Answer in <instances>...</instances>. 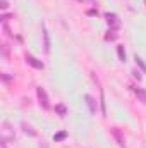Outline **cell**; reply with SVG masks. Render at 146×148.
I'll return each instance as SVG.
<instances>
[{
  "instance_id": "cell-1",
  "label": "cell",
  "mask_w": 146,
  "mask_h": 148,
  "mask_svg": "<svg viewBox=\"0 0 146 148\" xmlns=\"http://www.w3.org/2000/svg\"><path fill=\"white\" fill-rule=\"evenodd\" d=\"M0 138H2V141H5V143H9V141H14L16 134H14V129L10 127V124H9V122H2Z\"/></svg>"
},
{
  "instance_id": "cell-2",
  "label": "cell",
  "mask_w": 146,
  "mask_h": 148,
  "mask_svg": "<svg viewBox=\"0 0 146 148\" xmlns=\"http://www.w3.org/2000/svg\"><path fill=\"white\" fill-rule=\"evenodd\" d=\"M36 95H38V100H40V105H41V109H45V110H48L50 109V98H48V95H46V91H45V88H36Z\"/></svg>"
},
{
  "instance_id": "cell-3",
  "label": "cell",
  "mask_w": 146,
  "mask_h": 148,
  "mask_svg": "<svg viewBox=\"0 0 146 148\" xmlns=\"http://www.w3.org/2000/svg\"><path fill=\"white\" fill-rule=\"evenodd\" d=\"M105 21H107V24L110 26V29L120 28V19H119V16L113 14V12H107V14H105Z\"/></svg>"
},
{
  "instance_id": "cell-4",
  "label": "cell",
  "mask_w": 146,
  "mask_h": 148,
  "mask_svg": "<svg viewBox=\"0 0 146 148\" xmlns=\"http://www.w3.org/2000/svg\"><path fill=\"white\" fill-rule=\"evenodd\" d=\"M26 62H28L31 67H35V69H43V67H45V64H43L41 60H38L36 57H33L31 53H28V55H26Z\"/></svg>"
},
{
  "instance_id": "cell-5",
  "label": "cell",
  "mask_w": 146,
  "mask_h": 148,
  "mask_svg": "<svg viewBox=\"0 0 146 148\" xmlns=\"http://www.w3.org/2000/svg\"><path fill=\"white\" fill-rule=\"evenodd\" d=\"M131 90H132V93L138 97V100H139V102L146 103V91H145V90H141V88H138V86H131Z\"/></svg>"
},
{
  "instance_id": "cell-6",
  "label": "cell",
  "mask_w": 146,
  "mask_h": 148,
  "mask_svg": "<svg viewBox=\"0 0 146 148\" xmlns=\"http://www.w3.org/2000/svg\"><path fill=\"white\" fill-rule=\"evenodd\" d=\"M41 33H43V50L48 53V52H50V40H48V31H46L45 26L41 28Z\"/></svg>"
},
{
  "instance_id": "cell-7",
  "label": "cell",
  "mask_w": 146,
  "mask_h": 148,
  "mask_svg": "<svg viewBox=\"0 0 146 148\" xmlns=\"http://www.w3.org/2000/svg\"><path fill=\"white\" fill-rule=\"evenodd\" d=\"M21 127H23V131H24L26 134H29V136H36V134H38L36 131L33 129V126H29V124H28V122H24V121L21 122Z\"/></svg>"
},
{
  "instance_id": "cell-8",
  "label": "cell",
  "mask_w": 146,
  "mask_h": 148,
  "mask_svg": "<svg viewBox=\"0 0 146 148\" xmlns=\"http://www.w3.org/2000/svg\"><path fill=\"white\" fill-rule=\"evenodd\" d=\"M84 98H86V102H88V107H89V112H91V114H95V112H96V102H95V98H93L91 95H86Z\"/></svg>"
},
{
  "instance_id": "cell-9",
  "label": "cell",
  "mask_w": 146,
  "mask_h": 148,
  "mask_svg": "<svg viewBox=\"0 0 146 148\" xmlns=\"http://www.w3.org/2000/svg\"><path fill=\"white\" fill-rule=\"evenodd\" d=\"M55 112H57L59 115H62V117H64V115L67 114V107H65L64 103H57V105H55Z\"/></svg>"
},
{
  "instance_id": "cell-10",
  "label": "cell",
  "mask_w": 146,
  "mask_h": 148,
  "mask_svg": "<svg viewBox=\"0 0 146 148\" xmlns=\"http://www.w3.org/2000/svg\"><path fill=\"white\" fill-rule=\"evenodd\" d=\"M117 53H119L120 62H126V50H124V45H119V47H117Z\"/></svg>"
},
{
  "instance_id": "cell-11",
  "label": "cell",
  "mask_w": 146,
  "mask_h": 148,
  "mask_svg": "<svg viewBox=\"0 0 146 148\" xmlns=\"http://www.w3.org/2000/svg\"><path fill=\"white\" fill-rule=\"evenodd\" d=\"M65 138H67V131H60V133L53 134V141H62V140H65Z\"/></svg>"
},
{
  "instance_id": "cell-12",
  "label": "cell",
  "mask_w": 146,
  "mask_h": 148,
  "mask_svg": "<svg viewBox=\"0 0 146 148\" xmlns=\"http://www.w3.org/2000/svg\"><path fill=\"white\" fill-rule=\"evenodd\" d=\"M112 133H113V136L117 138V141H119V145H120V147H124V138L120 136V133H119V129H117V127H113V129H112Z\"/></svg>"
},
{
  "instance_id": "cell-13",
  "label": "cell",
  "mask_w": 146,
  "mask_h": 148,
  "mask_svg": "<svg viewBox=\"0 0 146 148\" xmlns=\"http://www.w3.org/2000/svg\"><path fill=\"white\" fill-rule=\"evenodd\" d=\"M134 60H136V64H138V66H139V67H141V69L146 73V64H145V60H143L141 57H138V55L134 57Z\"/></svg>"
},
{
  "instance_id": "cell-14",
  "label": "cell",
  "mask_w": 146,
  "mask_h": 148,
  "mask_svg": "<svg viewBox=\"0 0 146 148\" xmlns=\"http://www.w3.org/2000/svg\"><path fill=\"white\" fill-rule=\"evenodd\" d=\"M115 38H117V35H115L113 31H108V33L105 35V40H115Z\"/></svg>"
},
{
  "instance_id": "cell-15",
  "label": "cell",
  "mask_w": 146,
  "mask_h": 148,
  "mask_svg": "<svg viewBox=\"0 0 146 148\" xmlns=\"http://www.w3.org/2000/svg\"><path fill=\"white\" fill-rule=\"evenodd\" d=\"M132 76H134V77H136L138 81H141V77H143V76H141V73H139V71H136V69L132 71Z\"/></svg>"
},
{
  "instance_id": "cell-16",
  "label": "cell",
  "mask_w": 146,
  "mask_h": 148,
  "mask_svg": "<svg viewBox=\"0 0 146 148\" xmlns=\"http://www.w3.org/2000/svg\"><path fill=\"white\" fill-rule=\"evenodd\" d=\"M86 14H88V16H98V10H96V9H89Z\"/></svg>"
},
{
  "instance_id": "cell-17",
  "label": "cell",
  "mask_w": 146,
  "mask_h": 148,
  "mask_svg": "<svg viewBox=\"0 0 146 148\" xmlns=\"http://www.w3.org/2000/svg\"><path fill=\"white\" fill-rule=\"evenodd\" d=\"M7 7H9L7 0H0V9H7Z\"/></svg>"
},
{
  "instance_id": "cell-18",
  "label": "cell",
  "mask_w": 146,
  "mask_h": 148,
  "mask_svg": "<svg viewBox=\"0 0 146 148\" xmlns=\"http://www.w3.org/2000/svg\"><path fill=\"white\" fill-rule=\"evenodd\" d=\"M2 148H7L5 147V141H2Z\"/></svg>"
},
{
  "instance_id": "cell-19",
  "label": "cell",
  "mask_w": 146,
  "mask_h": 148,
  "mask_svg": "<svg viewBox=\"0 0 146 148\" xmlns=\"http://www.w3.org/2000/svg\"><path fill=\"white\" fill-rule=\"evenodd\" d=\"M79 2H84V0H79Z\"/></svg>"
},
{
  "instance_id": "cell-20",
  "label": "cell",
  "mask_w": 146,
  "mask_h": 148,
  "mask_svg": "<svg viewBox=\"0 0 146 148\" xmlns=\"http://www.w3.org/2000/svg\"><path fill=\"white\" fill-rule=\"evenodd\" d=\"M145 5H146V0H145Z\"/></svg>"
}]
</instances>
